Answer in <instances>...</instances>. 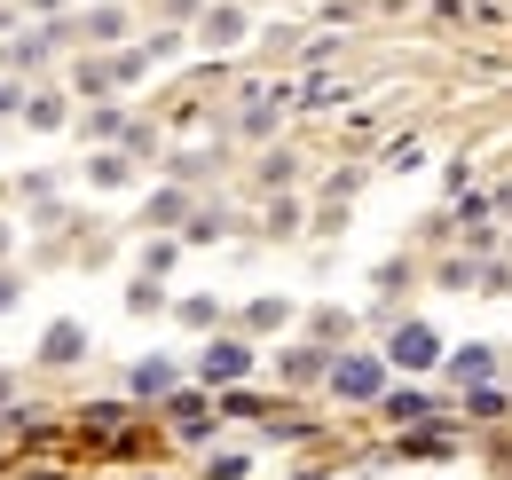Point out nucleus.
Returning <instances> with one entry per match:
<instances>
[{
	"mask_svg": "<svg viewBox=\"0 0 512 480\" xmlns=\"http://www.w3.org/2000/svg\"><path fill=\"white\" fill-rule=\"evenodd\" d=\"M386 355L402 362V370H434V362H442V339H434L426 323H402V331L386 339Z\"/></svg>",
	"mask_w": 512,
	"mask_h": 480,
	"instance_id": "nucleus-1",
	"label": "nucleus"
},
{
	"mask_svg": "<svg viewBox=\"0 0 512 480\" xmlns=\"http://www.w3.org/2000/svg\"><path fill=\"white\" fill-rule=\"evenodd\" d=\"M379 378H386V370H379L371 355H347L339 370H331V386H339L347 402H379Z\"/></svg>",
	"mask_w": 512,
	"mask_h": 480,
	"instance_id": "nucleus-2",
	"label": "nucleus"
},
{
	"mask_svg": "<svg viewBox=\"0 0 512 480\" xmlns=\"http://www.w3.org/2000/svg\"><path fill=\"white\" fill-rule=\"evenodd\" d=\"M245 347H205V378H237V370H245Z\"/></svg>",
	"mask_w": 512,
	"mask_h": 480,
	"instance_id": "nucleus-3",
	"label": "nucleus"
},
{
	"mask_svg": "<svg viewBox=\"0 0 512 480\" xmlns=\"http://www.w3.org/2000/svg\"><path fill=\"white\" fill-rule=\"evenodd\" d=\"M79 355V323H56V339H48V362H71Z\"/></svg>",
	"mask_w": 512,
	"mask_h": 480,
	"instance_id": "nucleus-4",
	"label": "nucleus"
},
{
	"mask_svg": "<svg viewBox=\"0 0 512 480\" xmlns=\"http://www.w3.org/2000/svg\"><path fill=\"white\" fill-rule=\"evenodd\" d=\"M386 410H394V418H426L434 402H426V394H386Z\"/></svg>",
	"mask_w": 512,
	"mask_h": 480,
	"instance_id": "nucleus-5",
	"label": "nucleus"
},
{
	"mask_svg": "<svg viewBox=\"0 0 512 480\" xmlns=\"http://www.w3.org/2000/svg\"><path fill=\"white\" fill-rule=\"evenodd\" d=\"M0 252H8V229H0Z\"/></svg>",
	"mask_w": 512,
	"mask_h": 480,
	"instance_id": "nucleus-6",
	"label": "nucleus"
}]
</instances>
